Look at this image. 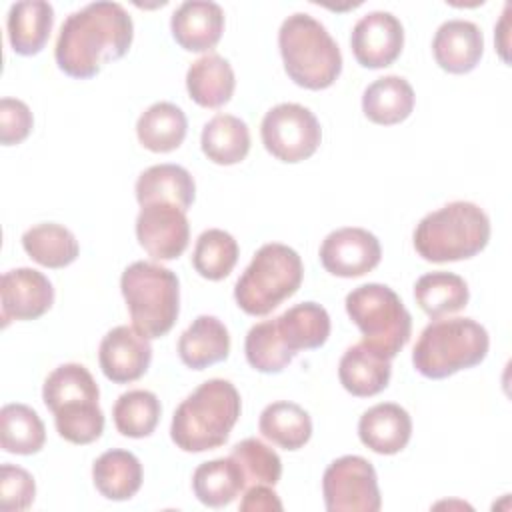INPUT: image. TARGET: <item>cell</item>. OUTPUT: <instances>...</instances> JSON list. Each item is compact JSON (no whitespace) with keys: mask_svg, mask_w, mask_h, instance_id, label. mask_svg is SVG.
<instances>
[{"mask_svg":"<svg viewBox=\"0 0 512 512\" xmlns=\"http://www.w3.org/2000/svg\"><path fill=\"white\" fill-rule=\"evenodd\" d=\"M132 38L134 22L122 4L92 2L62 22L54 58L70 78L88 80L106 62L122 58L130 50Z\"/></svg>","mask_w":512,"mask_h":512,"instance_id":"1","label":"cell"},{"mask_svg":"<svg viewBox=\"0 0 512 512\" xmlns=\"http://www.w3.org/2000/svg\"><path fill=\"white\" fill-rule=\"evenodd\" d=\"M240 410L236 386L224 378H210L176 408L170 424L172 442L184 452L214 450L228 440Z\"/></svg>","mask_w":512,"mask_h":512,"instance_id":"2","label":"cell"},{"mask_svg":"<svg viewBox=\"0 0 512 512\" xmlns=\"http://www.w3.org/2000/svg\"><path fill=\"white\" fill-rule=\"evenodd\" d=\"M278 48L286 74L302 88L324 90L342 72V52L336 40L306 12H296L282 22Z\"/></svg>","mask_w":512,"mask_h":512,"instance_id":"3","label":"cell"},{"mask_svg":"<svg viewBox=\"0 0 512 512\" xmlns=\"http://www.w3.org/2000/svg\"><path fill=\"white\" fill-rule=\"evenodd\" d=\"M490 240V218L474 202L456 200L426 214L414 230V248L428 262L476 256Z\"/></svg>","mask_w":512,"mask_h":512,"instance_id":"4","label":"cell"},{"mask_svg":"<svg viewBox=\"0 0 512 512\" xmlns=\"http://www.w3.org/2000/svg\"><path fill=\"white\" fill-rule=\"evenodd\" d=\"M488 346V332L474 318H436L422 330L412 364L422 376L440 380L480 364Z\"/></svg>","mask_w":512,"mask_h":512,"instance_id":"5","label":"cell"},{"mask_svg":"<svg viewBox=\"0 0 512 512\" xmlns=\"http://www.w3.org/2000/svg\"><path fill=\"white\" fill-rule=\"evenodd\" d=\"M132 326L146 338L168 334L180 312L178 276L154 262H132L120 278Z\"/></svg>","mask_w":512,"mask_h":512,"instance_id":"6","label":"cell"},{"mask_svg":"<svg viewBox=\"0 0 512 512\" xmlns=\"http://www.w3.org/2000/svg\"><path fill=\"white\" fill-rule=\"evenodd\" d=\"M304 266L298 252L270 242L258 248L234 286V300L250 316H266L302 284Z\"/></svg>","mask_w":512,"mask_h":512,"instance_id":"7","label":"cell"},{"mask_svg":"<svg viewBox=\"0 0 512 512\" xmlns=\"http://www.w3.org/2000/svg\"><path fill=\"white\" fill-rule=\"evenodd\" d=\"M346 312L360 328L362 342L394 358L410 340L412 316L400 296L386 284L368 282L346 296Z\"/></svg>","mask_w":512,"mask_h":512,"instance_id":"8","label":"cell"},{"mask_svg":"<svg viewBox=\"0 0 512 512\" xmlns=\"http://www.w3.org/2000/svg\"><path fill=\"white\" fill-rule=\"evenodd\" d=\"M264 148L282 162L310 158L322 140V128L314 112L302 104L284 102L270 108L260 124Z\"/></svg>","mask_w":512,"mask_h":512,"instance_id":"9","label":"cell"},{"mask_svg":"<svg viewBox=\"0 0 512 512\" xmlns=\"http://www.w3.org/2000/svg\"><path fill=\"white\" fill-rule=\"evenodd\" d=\"M328 512H378L382 506L374 466L362 456H340L322 476Z\"/></svg>","mask_w":512,"mask_h":512,"instance_id":"10","label":"cell"},{"mask_svg":"<svg viewBox=\"0 0 512 512\" xmlns=\"http://www.w3.org/2000/svg\"><path fill=\"white\" fill-rule=\"evenodd\" d=\"M136 238L154 260L182 256L190 240L186 212L170 202L144 204L136 218Z\"/></svg>","mask_w":512,"mask_h":512,"instance_id":"11","label":"cell"},{"mask_svg":"<svg viewBox=\"0 0 512 512\" xmlns=\"http://www.w3.org/2000/svg\"><path fill=\"white\" fill-rule=\"evenodd\" d=\"M382 248L378 238L356 226L330 232L320 246V262L326 272L340 278H358L380 264Z\"/></svg>","mask_w":512,"mask_h":512,"instance_id":"12","label":"cell"},{"mask_svg":"<svg viewBox=\"0 0 512 512\" xmlns=\"http://www.w3.org/2000/svg\"><path fill=\"white\" fill-rule=\"evenodd\" d=\"M350 46L360 66H390L400 56L404 46L402 22L392 12H368L354 24L350 34Z\"/></svg>","mask_w":512,"mask_h":512,"instance_id":"13","label":"cell"},{"mask_svg":"<svg viewBox=\"0 0 512 512\" xmlns=\"http://www.w3.org/2000/svg\"><path fill=\"white\" fill-rule=\"evenodd\" d=\"M98 362L104 376L116 384L142 378L152 362L150 338L134 326H116L100 342Z\"/></svg>","mask_w":512,"mask_h":512,"instance_id":"14","label":"cell"},{"mask_svg":"<svg viewBox=\"0 0 512 512\" xmlns=\"http://www.w3.org/2000/svg\"><path fill=\"white\" fill-rule=\"evenodd\" d=\"M2 324L10 320H36L54 302L52 282L34 268H14L4 272L0 282Z\"/></svg>","mask_w":512,"mask_h":512,"instance_id":"15","label":"cell"},{"mask_svg":"<svg viewBox=\"0 0 512 512\" xmlns=\"http://www.w3.org/2000/svg\"><path fill=\"white\" fill-rule=\"evenodd\" d=\"M170 30L180 48L188 52H208L222 38L224 10L210 0L182 2L172 12Z\"/></svg>","mask_w":512,"mask_h":512,"instance_id":"16","label":"cell"},{"mask_svg":"<svg viewBox=\"0 0 512 512\" xmlns=\"http://www.w3.org/2000/svg\"><path fill=\"white\" fill-rule=\"evenodd\" d=\"M484 52L482 30L462 18L446 20L438 26L432 40L436 64L450 74H466L474 70Z\"/></svg>","mask_w":512,"mask_h":512,"instance_id":"17","label":"cell"},{"mask_svg":"<svg viewBox=\"0 0 512 512\" xmlns=\"http://www.w3.org/2000/svg\"><path fill=\"white\" fill-rule=\"evenodd\" d=\"M358 436L376 454H396L410 442L412 418L400 404L382 402L360 416Z\"/></svg>","mask_w":512,"mask_h":512,"instance_id":"18","label":"cell"},{"mask_svg":"<svg viewBox=\"0 0 512 512\" xmlns=\"http://www.w3.org/2000/svg\"><path fill=\"white\" fill-rule=\"evenodd\" d=\"M392 376L390 358L382 356L364 342H358L340 358L338 378L340 384L358 398H368L382 392Z\"/></svg>","mask_w":512,"mask_h":512,"instance_id":"19","label":"cell"},{"mask_svg":"<svg viewBox=\"0 0 512 512\" xmlns=\"http://www.w3.org/2000/svg\"><path fill=\"white\" fill-rule=\"evenodd\" d=\"M230 334L222 320L202 314L180 334L178 354L180 360L192 370H204L228 358Z\"/></svg>","mask_w":512,"mask_h":512,"instance_id":"20","label":"cell"},{"mask_svg":"<svg viewBox=\"0 0 512 512\" xmlns=\"http://www.w3.org/2000/svg\"><path fill=\"white\" fill-rule=\"evenodd\" d=\"M54 26V8L44 0H22L10 6L6 28L16 54L34 56L50 38Z\"/></svg>","mask_w":512,"mask_h":512,"instance_id":"21","label":"cell"},{"mask_svg":"<svg viewBox=\"0 0 512 512\" xmlns=\"http://www.w3.org/2000/svg\"><path fill=\"white\" fill-rule=\"evenodd\" d=\"M186 88L190 98L202 108H220L230 102L236 78L230 62L216 54H204L194 60L186 72Z\"/></svg>","mask_w":512,"mask_h":512,"instance_id":"22","label":"cell"},{"mask_svg":"<svg viewBox=\"0 0 512 512\" xmlns=\"http://www.w3.org/2000/svg\"><path fill=\"white\" fill-rule=\"evenodd\" d=\"M194 196V178L178 164L150 166L136 180V200L140 206L150 202H170L186 212L192 206Z\"/></svg>","mask_w":512,"mask_h":512,"instance_id":"23","label":"cell"},{"mask_svg":"<svg viewBox=\"0 0 512 512\" xmlns=\"http://www.w3.org/2000/svg\"><path fill=\"white\" fill-rule=\"evenodd\" d=\"M274 320L284 346L294 356L300 350L320 348L330 336V316L316 302H300Z\"/></svg>","mask_w":512,"mask_h":512,"instance_id":"24","label":"cell"},{"mask_svg":"<svg viewBox=\"0 0 512 512\" xmlns=\"http://www.w3.org/2000/svg\"><path fill=\"white\" fill-rule=\"evenodd\" d=\"M414 110V90L402 76L390 74L376 78L362 96L364 116L382 126H392L406 120Z\"/></svg>","mask_w":512,"mask_h":512,"instance_id":"25","label":"cell"},{"mask_svg":"<svg viewBox=\"0 0 512 512\" xmlns=\"http://www.w3.org/2000/svg\"><path fill=\"white\" fill-rule=\"evenodd\" d=\"M96 490L108 500H130L142 486V464L128 450H108L92 466Z\"/></svg>","mask_w":512,"mask_h":512,"instance_id":"26","label":"cell"},{"mask_svg":"<svg viewBox=\"0 0 512 512\" xmlns=\"http://www.w3.org/2000/svg\"><path fill=\"white\" fill-rule=\"evenodd\" d=\"M202 152L220 166L242 162L250 152V130L244 120L232 114H216L210 118L200 136Z\"/></svg>","mask_w":512,"mask_h":512,"instance_id":"27","label":"cell"},{"mask_svg":"<svg viewBox=\"0 0 512 512\" xmlns=\"http://www.w3.org/2000/svg\"><path fill=\"white\" fill-rule=\"evenodd\" d=\"M188 132V120L182 108L172 102H156L146 108L138 122L136 134L140 144L150 152H172L176 150Z\"/></svg>","mask_w":512,"mask_h":512,"instance_id":"28","label":"cell"},{"mask_svg":"<svg viewBox=\"0 0 512 512\" xmlns=\"http://www.w3.org/2000/svg\"><path fill=\"white\" fill-rule=\"evenodd\" d=\"M414 298L422 312L430 318H442L460 312L470 298L468 284L454 272H428L422 274L414 284Z\"/></svg>","mask_w":512,"mask_h":512,"instance_id":"29","label":"cell"},{"mask_svg":"<svg viewBox=\"0 0 512 512\" xmlns=\"http://www.w3.org/2000/svg\"><path fill=\"white\" fill-rule=\"evenodd\" d=\"M192 490L202 504L210 508H220L230 504L240 492L246 490V480L238 462L232 456L216 458L210 462H202L194 470Z\"/></svg>","mask_w":512,"mask_h":512,"instance_id":"30","label":"cell"},{"mask_svg":"<svg viewBox=\"0 0 512 512\" xmlns=\"http://www.w3.org/2000/svg\"><path fill=\"white\" fill-rule=\"evenodd\" d=\"M258 428L272 444L284 450H298L312 436V418L302 406L278 400L262 410Z\"/></svg>","mask_w":512,"mask_h":512,"instance_id":"31","label":"cell"},{"mask_svg":"<svg viewBox=\"0 0 512 512\" xmlns=\"http://www.w3.org/2000/svg\"><path fill=\"white\" fill-rule=\"evenodd\" d=\"M26 254L46 268H64L78 258L80 246L76 236L62 224L44 222L28 228L22 234Z\"/></svg>","mask_w":512,"mask_h":512,"instance_id":"32","label":"cell"},{"mask_svg":"<svg viewBox=\"0 0 512 512\" xmlns=\"http://www.w3.org/2000/svg\"><path fill=\"white\" fill-rule=\"evenodd\" d=\"M46 442V428L36 410L26 404H6L0 410V446L10 454H36Z\"/></svg>","mask_w":512,"mask_h":512,"instance_id":"33","label":"cell"},{"mask_svg":"<svg viewBox=\"0 0 512 512\" xmlns=\"http://www.w3.org/2000/svg\"><path fill=\"white\" fill-rule=\"evenodd\" d=\"M100 390L86 366L68 362L54 368L44 380L42 400L54 414L60 406L70 402H98Z\"/></svg>","mask_w":512,"mask_h":512,"instance_id":"34","label":"cell"},{"mask_svg":"<svg viewBox=\"0 0 512 512\" xmlns=\"http://www.w3.org/2000/svg\"><path fill=\"white\" fill-rule=\"evenodd\" d=\"M160 400L150 390H128L118 396L112 416L118 432L128 438H146L160 420Z\"/></svg>","mask_w":512,"mask_h":512,"instance_id":"35","label":"cell"},{"mask_svg":"<svg viewBox=\"0 0 512 512\" xmlns=\"http://www.w3.org/2000/svg\"><path fill=\"white\" fill-rule=\"evenodd\" d=\"M238 262V242L232 234L220 228L204 230L192 252L194 270L206 280L226 278Z\"/></svg>","mask_w":512,"mask_h":512,"instance_id":"36","label":"cell"},{"mask_svg":"<svg viewBox=\"0 0 512 512\" xmlns=\"http://www.w3.org/2000/svg\"><path fill=\"white\" fill-rule=\"evenodd\" d=\"M244 352L248 364L264 374L282 372L294 358V354L284 346L274 318L258 322L248 330Z\"/></svg>","mask_w":512,"mask_h":512,"instance_id":"37","label":"cell"},{"mask_svg":"<svg viewBox=\"0 0 512 512\" xmlns=\"http://www.w3.org/2000/svg\"><path fill=\"white\" fill-rule=\"evenodd\" d=\"M58 434L72 444H90L104 432V412L98 402H70L54 412Z\"/></svg>","mask_w":512,"mask_h":512,"instance_id":"38","label":"cell"},{"mask_svg":"<svg viewBox=\"0 0 512 512\" xmlns=\"http://www.w3.org/2000/svg\"><path fill=\"white\" fill-rule=\"evenodd\" d=\"M230 456L238 462L246 480V488L254 484L274 486L282 476L280 456L258 438H246L238 442Z\"/></svg>","mask_w":512,"mask_h":512,"instance_id":"39","label":"cell"},{"mask_svg":"<svg viewBox=\"0 0 512 512\" xmlns=\"http://www.w3.org/2000/svg\"><path fill=\"white\" fill-rule=\"evenodd\" d=\"M36 484L28 470L2 464L0 466V508L2 512H22L32 506Z\"/></svg>","mask_w":512,"mask_h":512,"instance_id":"40","label":"cell"},{"mask_svg":"<svg viewBox=\"0 0 512 512\" xmlns=\"http://www.w3.org/2000/svg\"><path fill=\"white\" fill-rule=\"evenodd\" d=\"M34 118L28 108L18 98H2L0 100V142L4 146L20 144L32 130Z\"/></svg>","mask_w":512,"mask_h":512,"instance_id":"41","label":"cell"},{"mask_svg":"<svg viewBox=\"0 0 512 512\" xmlns=\"http://www.w3.org/2000/svg\"><path fill=\"white\" fill-rule=\"evenodd\" d=\"M240 510L242 512H272V510L280 512L282 502L268 484H254L244 490Z\"/></svg>","mask_w":512,"mask_h":512,"instance_id":"42","label":"cell"}]
</instances>
